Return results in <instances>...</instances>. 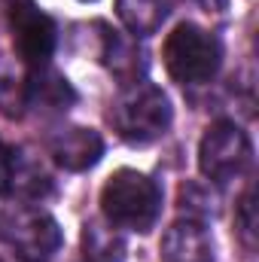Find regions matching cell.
Instances as JSON below:
<instances>
[{
    "mask_svg": "<svg viewBox=\"0 0 259 262\" xmlns=\"http://www.w3.org/2000/svg\"><path fill=\"white\" fill-rule=\"evenodd\" d=\"M82 262H125V241L107 220H89L79 238Z\"/></svg>",
    "mask_w": 259,
    "mask_h": 262,
    "instance_id": "obj_11",
    "label": "cell"
},
{
    "mask_svg": "<svg viewBox=\"0 0 259 262\" xmlns=\"http://www.w3.org/2000/svg\"><path fill=\"white\" fill-rule=\"evenodd\" d=\"M9 174H12V149L0 140V195L9 192Z\"/></svg>",
    "mask_w": 259,
    "mask_h": 262,
    "instance_id": "obj_17",
    "label": "cell"
},
{
    "mask_svg": "<svg viewBox=\"0 0 259 262\" xmlns=\"http://www.w3.org/2000/svg\"><path fill=\"white\" fill-rule=\"evenodd\" d=\"M162 262H213V241L204 223L198 220H177L168 226L159 244Z\"/></svg>",
    "mask_w": 259,
    "mask_h": 262,
    "instance_id": "obj_8",
    "label": "cell"
},
{
    "mask_svg": "<svg viewBox=\"0 0 259 262\" xmlns=\"http://www.w3.org/2000/svg\"><path fill=\"white\" fill-rule=\"evenodd\" d=\"M0 113L6 119L28 113V67L9 55H0Z\"/></svg>",
    "mask_w": 259,
    "mask_h": 262,
    "instance_id": "obj_13",
    "label": "cell"
},
{
    "mask_svg": "<svg viewBox=\"0 0 259 262\" xmlns=\"http://www.w3.org/2000/svg\"><path fill=\"white\" fill-rule=\"evenodd\" d=\"M9 192H15L25 201H40L52 192V177L40 165L37 156L18 149L12 152V174H9Z\"/></svg>",
    "mask_w": 259,
    "mask_h": 262,
    "instance_id": "obj_12",
    "label": "cell"
},
{
    "mask_svg": "<svg viewBox=\"0 0 259 262\" xmlns=\"http://www.w3.org/2000/svg\"><path fill=\"white\" fill-rule=\"evenodd\" d=\"M253 159V143L247 131L229 119L213 122L198 143V168L210 183H229L247 171Z\"/></svg>",
    "mask_w": 259,
    "mask_h": 262,
    "instance_id": "obj_5",
    "label": "cell"
},
{
    "mask_svg": "<svg viewBox=\"0 0 259 262\" xmlns=\"http://www.w3.org/2000/svg\"><path fill=\"white\" fill-rule=\"evenodd\" d=\"M235 223H238V235L247 247L256 244V204H253V186L244 189V195L238 201V213H235Z\"/></svg>",
    "mask_w": 259,
    "mask_h": 262,
    "instance_id": "obj_16",
    "label": "cell"
},
{
    "mask_svg": "<svg viewBox=\"0 0 259 262\" xmlns=\"http://www.w3.org/2000/svg\"><path fill=\"white\" fill-rule=\"evenodd\" d=\"M107 119H110L113 131L122 140H128V143H153L171 128L174 110H171L168 95L159 85L134 82V85H125V92L113 101Z\"/></svg>",
    "mask_w": 259,
    "mask_h": 262,
    "instance_id": "obj_2",
    "label": "cell"
},
{
    "mask_svg": "<svg viewBox=\"0 0 259 262\" xmlns=\"http://www.w3.org/2000/svg\"><path fill=\"white\" fill-rule=\"evenodd\" d=\"M76 101L73 85L67 82L64 73L55 67H28V110H37L43 116L64 113Z\"/></svg>",
    "mask_w": 259,
    "mask_h": 262,
    "instance_id": "obj_10",
    "label": "cell"
},
{
    "mask_svg": "<svg viewBox=\"0 0 259 262\" xmlns=\"http://www.w3.org/2000/svg\"><path fill=\"white\" fill-rule=\"evenodd\" d=\"M101 213L116 229L149 232L162 213V189L153 177L134 168H122L110 174L101 189Z\"/></svg>",
    "mask_w": 259,
    "mask_h": 262,
    "instance_id": "obj_1",
    "label": "cell"
},
{
    "mask_svg": "<svg viewBox=\"0 0 259 262\" xmlns=\"http://www.w3.org/2000/svg\"><path fill=\"white\" fill-rule=\"evenodd\" d=\"M6 15H9L12 46L18 52V61L25 67H46L58 43L55 21L34 0H9Z\"/></svg>",
    "mask_w": 259,
    "mask_h": 262,
    "instance_id": "obj_6",
    "label": "cell"
},
{
    "mask_svg": "<svg viewBox=\"0 0 259 262\" xmlns=\"http://www.w3.org/2000/svg\"><path fill=\"white\" fill-rule=\"evenodd\" d=\"M49 156L58 168L64 171H89L101 162L104 156V140L95 128H82V125H67L58 128L49 137Z\"/></svg>",
    "mask_w": 259,
    "mask_h": 262,
    "instance_id": "obj_7",
    "label": "cell"
},
{
    "mask_svg": "<svg viewBox=\"0 0 259 262\" xmlns=\"http://www.w3.org/2000/svg\"><path fill=\"white\" fill-rule=\"evenodd\" d=\"M162 58H165V70L171 73V79L183 85L210 82L223 64V46L210 31L198 28L192 21H180L168 34Z\"/></svg>",
    "mask_w": 259,
    "mask_h": 262,
    "instance_id": "obj_3",
    "label": "cell"
},
{
    "mask_svg": "<svg viewBox=\"0 0 259 262\" xmlns=\"http://www.w3.org/2000/svg\"><path fill=\"white\" fill-rule=\"evenodd\" d=\"M0 238L21 262H46L61 247L58 223L31 204H18L0 213Z\"/></svg>",
    "mask_w": 259,
    "mask_h": 262,
    "instance_id": "obj_4",
    "label": "cell"
},
{
    "mask_svg": "<svg viewBox=\"0 0 259 262\" xmlns=\"http://www.w3.org/2000/svg\"><path fill=\"white\" fill-rule=\"evenodd\" d=\"M171 12V0H116V15L131 37H149Z\"/></svg>",
    "mask_w": 259,
    "mask_h": 262,
    "instance_id": "obj_14",
    "label": "cell"
},
{
    "mask_svg": "<svg viewBox=\"0 0 259 262\" xmlns=\"http://www.w3.org/2000/svg\"><path fill=\"white\" fill-rule=\"evenodd\" d=\"M177 204H180V213H186V220H198V223H204L213 213V195H207L198 183L180 186Z\"/></svg>",
    "mask_w": 259,
    "mask_h": 262,
    "instance_id": "obj_15",
    "label": "cell"
},
{
    "mask_svg": "<svg viewBox=\"0 0 259 262\" xmlns=\"http://www.w3.org/2000/svg\"><path fill=\"white\" fill-rule=\"evenodd\" d=\"M101 61L107 64V70L119 79V85H134L143 79L146 73V52L137 46V37H128L122 31H113L107 25H101Z\"/></svg>",
    "mask_w": 259,
    "mask_h": 262,
    "instance_id": "obj_9",
    "label": "cell"
}]
</instances>
